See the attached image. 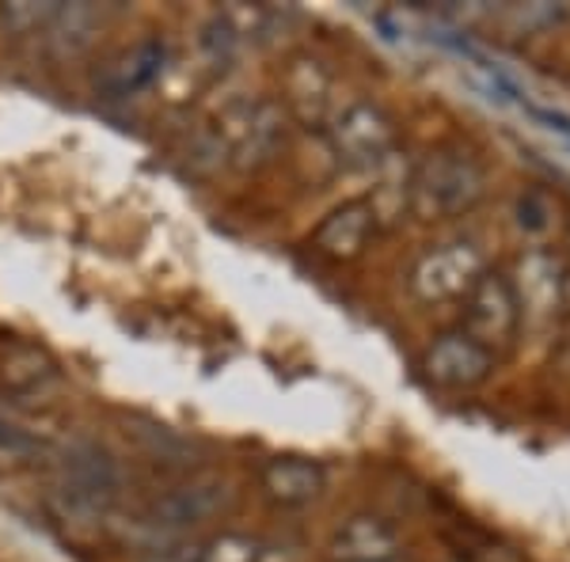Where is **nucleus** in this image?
<instances>
[{
  "label": "nucleus",
  "instance_id": "21",
  "mask_svg": "<svg viewBox=\"0 0 570 562\" xmlns=\"http://www.w3.org/2000/svg\"><path fill=\"white\" fill-rule=\"evenodd\" d=\"M559 304L570 312V270H563L559 274Z\"/></svg>",
  "mask_w": 570,
  "mask_h": 562
},
{
  "label": "nucleus",
  "instance_id": "1",
  "mask_svg": "<svg viewBox=\"0 0 570 562\" xmlns=\"http://www.w3.org/2000/svg\"><path fill=\"white\" fill-rule=\"evenodd\" d=\"M487 190L483 164L464 149H430L407 175V206L422 220L464 217Z\"/></svg>",
  "mask_w": 570,
  "mask_h": 562
},
{
  "label": "nucleus",
  "instance_id": "16",
  "mask_svg": "<svg viewBox=\"0 0 570 562\" xmlns=\"http://www.w3.org/2000/svg\"><path fill=\"white\" fill-rule=\"evenodd\" d=\"M263 543L247 532H214L195 543V562H259Z\"/></svg>",
  "mask_w": 570,
  "mask_h": 562
},
{
  "label": "nucleus",
  "instance_id": "11",
  "mask_svg": "<svg viewBox=\"0 0 570 562\" xmlns=\"http://www.w3.org/2000/svg\"><path fill=\"white\" fill-rule=\"evenodd\" d=\"M259 486L274 505H282V510H305V505H312L327 491V472L320 460L285 453V456L266 460L259 472Z\"/></svg>",
  "mask_w": 570,
  "mask_h": 562
},
{
  "label": "nucleus",
  "instance_id": "22",
  "mask_svg": "<svg viewBox=\"0 0 570 562\" xmlns=\"http://www.w3.org/2000/svg\"><path fill=\"white\" fill-rule=\"evenodd\" d=\"M389 562H403V559H389Z\"/></svg>",
  "mask_w": 570,
  "mask_h": 562
},
{
  "label": "nucleus",
  "instance_id": "17",
  "mask_svg": "<svg viewBox=\"0 0 570 562\" xmlns=\"http://www.w3.org/2000/svg\"><path fill=\"white\" fill-rule=\"evenodd\" d=\"M53 8L58 4H35V0L0 4V31H4L8 39H42Z\"/></svg>",
  "mask_w": 570,
  "mask_h": 562
},
{
  "label": "nucleus",
  "instance_id": "20",
  "mask_svg": "<svg viewBox=\"0 0 570 562\" xmlns=\"http://www.w3.org/2000/svg\"><path fill=\"white\" fill-rule=\"evenodd\" d=\"M145 562H195V543H171V548H153Z\"/></svg>",
  "mask_w": 570,
  "mask_h": 562
},
{
  "label": "nucleus",
  "instance_id": "3",
  "mask_svg": "<svg viewBox=\"0 0 570 562\" xmlns=\"http://www.w3.org/2000/svg\"><path fill=\"white\" fill-rule=\"evenodd\" d=\"M236 502V491L220 472H198L179 479L164 494H156L145 510V529L156 536H183V532L225 517Z\"/></svg>",
  "mask_w": 570,
  "mask_h": 562
},
{
  "label": "nucleus",
  "instance_id": "10",
  "mask_svg": "<svg viewBox=\"0 0 570 562\" xmlns=\"http://www.w3.org/2000/svg\"><path fill=\"white\" fill-rule=\"evenodd\" d=\"M376 233V209L365 198L343 201L338 209L320 220V228L312 233V252L324 255L331 263H351L365 252V244Z\"/></svg>",
  "mask_w": 570,
  "mask_h": 562
},
{
  "label": "nucleus",
  "instance_id": "4",
  "mask_svg": "<svg viewBox=\"0 0 570 562\" xmlns=\"http://www.w3.org/2000/svg\"><path fill=\"white\" fill-rule=\"evenodd\" d=\"M122 475L118 460L99 441H69L58 456V497L80 517H104L115 505Z\"/></svg>",
  "mask_w": 570,
  "mask_h": 562
},
{
  "label": "nucleus",
  "instance_id": "8",
  "mask_svg": "<svg viewBox=\"0 0 570 562\" xmlns=\"http://www.w3.org/2000/svg\"><path fill=\"white\" fill-rule=\"evenodd\" d=\"M422 373H426V381L434 388L468 392V388H480L487 376L494 373V354L475 343L472 335H464V331H449V335H438L426 346Z\"/></svg>",
  "mask_w": 570,
  "mask_h": 562
},
{
  "label": "nucleus",
  "instance_id": "15",
  "mask_svg": "<svg viewBox=\"0 0 570 562\" xmlns=\"http://www.w3.org/2000/svg\"><path fill=\"white\" fill-rule=\"evenodd\" d=\"M53 376H58V362L46 346L27 343V338H12L0 346V384L8 392H39Z\"/></svg>",
  "mask_w": 570,
  "mask_h": 562
},
{
  "label": "nucleus",
  "instance_id": "7",
  "mask_svg": "<svg viewBox=\"0 0 570 562\" xmlns=\"http://www.w3.org/2000/svg\"><path fill=\"white\" fill-rule=\"evenodd\" d=\"M483 270V255L472 244H441L411 266L407 285L422 304L464 300V293L472 289Z\"/></svg>",
  "mask_w": 570,
  "mask_h": 562
},
{
  "label": "nucleus",
  "instance_id": "14",
  "mask_svg": "<svg viewBox=\"0 0 570 562\" xmlns=\"http://www.w3.org/2000/svg\"><path fill=\"white\" fill-rule=\"evenodd\" d=\"M104 23L107 12L96 4H58L42 31V42L53 58H80L104 31Z\"/></svg>",
  "mask_w": 570,
  "mask_h": 562
},
{
  "label": "nucleus",
  "instance_id": "9",
  "mask_svg": "<svg viewBox=\"0 0 570 562\" xmlns=\"http://www.w3.org/2000/svg\"><path fill=\"white\" fill-rule=\"evenodd\" d=\"M282 110L301 126L331 122V72L312 53H297L282 72Z\"/></svg>",
  "mask_w": 570,
  "mask_h": 562
},
{
  "label": "nucleus",
  "instance_id": "12",
  "mask_svg": "<svg viewBox=\"0 0 570 562\" xmlns=\"http://www.w3.org/2000/svg\"><path fill=\"white\" fill-rule=\"evenodd\" d=\"M331 562H389L400 559V532L384 517L357 513L331 536L327 543Z\"/></svg>",
  "mask_w": 570,
  "mask_h": 562
},
{
  "label": "nucleus",
  "instance_id": "18",
  "mask_svg": "<svg viewBox=\"0 0 570 562\" xmlns=\"http://www.w3.org/2000/svg\"><path fill=\"white\" fill-rule=\"evenodd\" d=\"M202 50H206L220 69H225L228 61L236 58V50H240V34L233 31V23H228L220 12L202 27Z\"/></svg>",
  "mask_w": 570,
  "mask_h": 562
},
{
  "label": "nucleus",
  "instance_id": "13",
  "mask_svg": "<svg viewBox=\"0 0 570 562\" xmlns=\"http://www.w3.org/2000/svg\"><path fill=\"white\" fill-rule=\"evenodd\" d=\"M164 58H168V46L160 39H141L130 50L115 53L96 77V85L107 96H137V91H145L164 72Z\"/></svg>",
  "mask_w": 570,
  "mask_h": 562
},
{
  "label": "nucleus",
  "instance_id": "5",
  "mask_svg": "<svg viewBox=\"0 0 570 562\" xmlns=\"http://www.w3.org/2000/svg\"><path fill=\"white\" fill-rule=\"evenodd\" d=\"M331 149L346 168L370 171L381 168L395 152V122L384 107L370 103V99H354L343 110H335L327 122Z\"/></svg>",
  "mask_w": 570,
  "mask_h": 562
},
{
  "label": "nucleus",
  "instance_id": "19",
  "mask_svg": "<svg viewBox=\"0 0 570 562\" xmlns=\"http://www.w3.org/2000/svg\"><path fill=\"white\" fill-rule=\"evenodd\" d=\"M27 453H31V441L23 437L16 426H8L4 418H0V460H23Z\"/></svg>",
  "mask_w": 570,
  "mask_h": 562
},
{
  "label": "nucleus",
  "instance_id": "2",
  "mask_svg": "<svg viewBox=\"0 0 570 562\" xmlns=\"http://www.w3.org/2000/svg\"><path fill=\"white\" fill-rule=\"evenodd\" d=\"M217 145L220 168L233 171H259L285 149L289 115L278 99H233L217 110V118L206 126Z\"/></svg>",
  "mask_w": 570,
  "mask_h": 562
},
{
  "label": "nucleus",
  "instance_id": "6",
  "mask_svg": "<svg viewBox=\"0 0 570 562\" xmlns=\"http://www.w3.org/2000/svg\"><path fill=\"white\" fill-rule=\"evenodd\" d=\"M464 335H472L475 343L487 346L494 354V346H505L521 327V304L513 293V282L499 270H483L475 278L472 289L464 293Z\"/></svg>",
  "mask_w": 570,
  "mask_h": 562
}]
</instances>
